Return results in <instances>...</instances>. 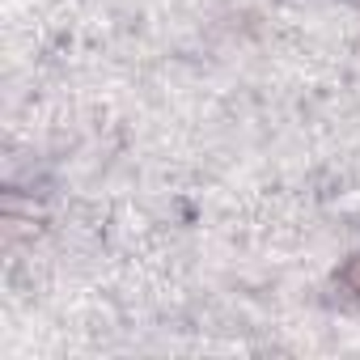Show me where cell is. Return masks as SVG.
Returning a JSON list of instances; mask_svg holds the SVG:
<instances>
[{
	"label": "cell",
	"mask_w": 360,
	"mask_h": 360,
	"mask_svg": "<svg viewBox=\"0 0 360 360\" xmlns=\"http://www.w3.org/2000/svg\"><path fill=\"white\" fill-rule=\"evenodd\" d=\"M339 280H343V288H347V292H356V297H360V255L339 271Z\"/></svg>",
	"instance_id": "obj_1"
}]
</instances>
